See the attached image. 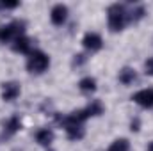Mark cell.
<instances>
[{
	"label": "cell",
	"instance_id": "8992f818",
	"mask_svg": "<svg viewBox=\"0 0 153 151\" xmlns=\"http://www.w3.org/2000/svg\"><path fill=\"white\" fill-rule=\"evenodd\" d=\"M66 18H68V7L62 5V4L53 5V9H52V13H50V20H52V23L59 27V25H62V23L66 21Z\"/></svg>",
	"mask_w": 153,
	"mask_h": 151
},
{
	"label": "cell",
	"instance_id": "277c9868",
	"mask_svg": "<svg viewBox=\"0 0 153 151\" xmlns=\"http://www.w3.org/2000/svg\"><path fill=\"white\" fill-rule=\"evenodd\" d=\"M62 128L66 130V133L71 141H78L84 137V123L78 121L73 114L62 117Z\"/></svg>",
	"mask_w": 153,
	"mask_h": 151
},
{
	"label": "cell",
	"instance_id": "30bf717a",
	"mask_svg": "<svg viewBox=\"0 0 153 151\" xmlns=\"http://www.w3.org/2000/svg\"><path fill=\"white\" fill-rule=\"evenodd\" d=\"M36 141H38V144L48 148L53 142V132L50 128H41V130H38V133H36Z\"/></svg>",
	"mask_w": 153,
	"mask_h": 151
},
{
	"label": "cell",
	"instance_id": "9a60e30c",
	"mask_svg": "<svg viewBox=\"0 0 153 151\" xmlns=\"http://www.w3.org/2000/svg\"><path fill=\"white\" fill-rule=\"evenodd\" d=\"M109 151H130V142L126 139H116L109 146Z\"/></svg>",
	"mask_w": 153,
	"mask_h": 151
},
{
	"label": "cell",
	"instance_id": "6da1fadb",
	"mask_svg": "<svg viewBox=\"0 0 153 151\" xmlns=\"http://www.w3.org/2000/svg\"><path fill=\"white\" fill-rule=\"evenodd\" d=\"M107 20H109V29L112 32H119V30H123V27H125V23L128 20V13L125 11L123 5L114 4L107 11Z\"/></svg>",
	"mask_w": 153,
	"mask_h": 151
},
{
	"label": "cell",
	"instance_id": "52a82bcc",
	"mask_svg": "<svg viewBox=\"0 0 153 151\" xmlns=\"http://www.w3.org/2000/svg\"><path fill=\"white\" fill-rule=\"evenodd\" d=\"M18 96H20V84H16V82H5L2 85V100L13 101Z\"/></svg>",
	"mask_w": 153,
	"mask_h": 151
},
{
	"label": "cell",
	"instance_id": "3957f363",
	"mask_svg": "<svg viewBox=\"0 0 153 151\" xmlns=\"http://www.w3.org/2000/svg\"><path fill=\"white\" fill-rule=\"evenodd\" d=\"M25 30V23L23 21H13L7 25H0V43H11L20 36H23Z\"/></svg>",
	"mask_w": 153,
	"mask_h": 151
},
{
	"label": "cell",
	"instance_id": "7a4b0ae2",
	"mask_svg": "<svg viewBox=\"0 0 153 151\" xmlns=\"http://www.w3.org/2000/svg\"><path fill=\"white\" fill-rule=\"evenodd\" d=\"M50 64V59L45 52L41 50H34L29 53V59H27V70L30 73H43Z\"/></svg>",
	"mask_w": 153,
	"mask_h": 151
},
{
	"label": "cell",
	"instance_id": "e0dca14e",
	"mask_svg": "<svg viewBox=\"0 0 153 151\" xmlns=\"http://www.w3.org/2000/svg\"><path fill=\"white\" fill-rule=\"evenodd\" d=\"M18 7V2H0V9H14Z\"/></svg>",
	"mask_w": 153,
	"mask_h": 151
},
{
	"label": "cell",
	"instance_id": "2e32d148",
	"mask_svg": "<svg viewBox=\"0 0 153 151\" xmlns=\"http://www.w3.org/2000/svg\"><path fill=\"white\" fill-rule=\"evenodd\" d=\"M128 14H130L128 20H134V21H135V20H141V18L144 16V9H143V7H137V9H134V11L128 13Z\"/></svg>",
	"mask_w": 153,
	"mask_h": 151
},
{
	"label": "cell",
	"instance_id": "d6986e66",
	"mask_svg": "<svg viewBox=\"0 0 153 151\" xmlns=\"http://www.w3.org/2000/svg\"><path fill=\"white\" fill-rule=\"evenodd\" d=\"M146 151H153V142H150V144H148V148H146Z\"/></svg>",
	"mask_w": 153,
	"mask_h": 151
},
{
	"label": "cell",
	"instance_id": "ba28073f",
	"mask_svg": "<svg viewBox=\"0 0 153 151\" xmlns=\"http://www.w3.org/2000/svg\"><path fill=\"white\" fill-rule=\"evenodd\" d=\"M102 38L98 36V34H94V32H87L84 39H82V44L87 48V50H91V52H98L100 48H102Z\"/></svg>",
	"mask_w": 153,
	"mask_h": 151
},
{
	"label": "cell",
	"instance_id": "9c48e42d",
	"mask_svg": "<svg viewBox=\"0 0 153 151\" xmlns=\"http://www.w3.org/2000/svg\"><path fill=\"white\" fill-rule=\"evenodd\" d=\"M20 128H22V121H20V117H18V115L9 117L7 123L4 124V137H13L16 132H20Z\"/></svg>",
	"mask_w": 153,
	"mask_h": 151
},
{
	"label": "cell",
	"instance_id": "4fadbf2b",
	"mask_svg": "<svg viewBox=\"0 0 153 151\" xmlns=\"http://www.w3.org/2000/svg\"><path fill=\"white\" fill-rule=\"evenodd\" d=\"M78 87L82 93H94L96 91V80L91 78V76H85L78 82Z\"/></svg>",
	"mask_w": 153,
	"mask_h": 151
},
{
	"label": "cell",
	"instance_id": "8fae6325",
	"mask_svg": "<svg viewBox=\"0 0 153 151\" xmlns=\"http://www.w3.org/2000/svg\"><path fill=\"white\" fill-rule=\"evenodd\" d=\"M13 50L20 53H30V39L25 36H20L18 39L13 41Z\"/></svg>",
	"mask_w": 153,
	"mask_h": 151
},
{
	"label": "cell",
	"instance_id": "5b68a950",
	"mask_svg": "<svg viewBox=\"0 0 153 151\" xmlns=\"http://www.w3.org/2000/svg\"><path fill=\"white\" fill-rule=\"evenodd\" d=\"M132 100L144 109H153V89H143V91L135 93L132 96Z\"/></svg>",
	"mask_w": 153,
	"mask_h": 151
},
{
	"label": "cell",
	"instance_id": "5bb4252c",
	"mask_svg": "<svg viewBox=\"0 0 153 151\" xmlns=\"http://www.w3.org/2000/svg\"><path fill=\"white\" fill-rule=\"evenodd\" d=\"M84 112L87 117H91V115H100V114H103V105L100 103V101H91L85 109H84Z\"/></svg>",
	"mask_w": 153,
	"mask_h": 151
},
{
	"label": "cell",
	"instance_id": "7c38bea8",
	"mask_svg": "<svg viewBox=\"0 0 153 151\" xmlns=\"http://www.w3.org/2000/svg\"><path fill=\"white\" fill-rule=\"evenodd\" d=\"M135 71L132 70V68H123L121 71H119V82L121 84H125V85H130V84H134L135 82Z\"/></svg>",
	"mask_w": 153,
	"mask_h": 151
},
{
	"label": "cell",
	"instance_id": "ac0fdd59",
	"mask_svg": "<svg viewBox=\"0 0 153 151\" xmlns=\"http://www.w3.org/2000/svg\"><path fill=\"white\" fill-rule=\"evenodd\" d=\"M144 70H146V73H148V75H153V57H152V59H148V61L144 62Z\"/></svg>",
	"mask_w": 153,
	"mask_h": 151
}]
</instances>
